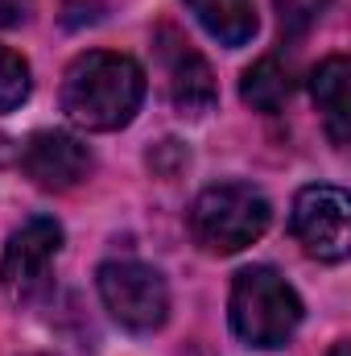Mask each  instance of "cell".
Listing matches in <instances>:
<instances>
[{
	"label": "cell",
	"mask_w": 351,
	"mask_h": 356,
	"mask_svg": "<svg viewBox=\"0 0 351 356\" xmlns=\"http://www.w3.org/2000/svg\"><path fill=\"white\" fill-rule=\"evenodd\" d=\"M331 356H351V344H348V340H339V344L331 348Z\"/></svg>",
	"instance_id": "obj_17"
},
{
	"label": "cell",
	"mask_w": 351,
	"mask_h": 356,
	"mask_svg": "<svg viewBox=\"0 0 351 356\" xmlns=\"http://www.w3.org/2000/svg\"><path fill=\"white\" fill-rule=\"evenodd\" d=\"M62 253V224L50 216H33L25 220L8 245H4V261H0V290L8 302L25 307L33 298L46 294L50 286V269Z\"/></svg>",
	"instance_id": "obj_5"
},
{
	"label": "cell",
	"mask_w": 351,
	"mask_h": 356,
	"mask_svg": "<svg viewBox=\"0 0 351 356\" xmlns=\"http://www.w3.org/2000/svg\"><path fill=\"white\" fill-rule=\"evenodd\" d=\"M198 25L223 46H248L257 38V4L252 0H186Z\"/></svg>",
	"instance_id": "obj_10"
},
{
	"label": "cell",
	"mask_w": 351,
	"mask_h": 356,
	"mask_svg": "<svg viewBox=\"0 0 351 356\" xmlns=\"http://www.w3.org/2000/svg\"><path fill=\"white\" fill-rule=\"evenodd\" d=\"M21 149H12V141L8 137H0V162H8V158H17Z\"/></svg>",
	"instance_id": "obj_16"
},
{
	"label": "cell",
	"mask_w": 351,
	"mask_h": 356,
	"mask_svg": "<svg viewBox=\"0 0 351 356\" xmlns=\"http://www.w3.org/2000/svg\"><path fill=\"white\" fill-rule=\"evenodd\" d=\"M273 220V207L257 186L248 182H219L207 186L190 207V232L207 253L232 257L257 245Z\"/></svg>",
	"instance_id": "obj_3"
},
{
	"label": "cell",
	"mask_w": 351,
	"mask_h": 356,
	"mask_svg": "<svg viewBox=\"0 0 351 356\" xmlns=\"http://www.w3.org/2000/svg\"><path fill=\"white\" fill-rule=\"evenodd\" d=\"M29 17V0H0V25H17Z\"/></svg>",
	"instance_id": "obj_15"
},
{
	"label": "cell",
	"mask_w": 351,
	"mask_h": 356,
	"mask_svg": "<svg viewBox=\"0 0 351 356\" xmlns=\"http://www.w3.org/2000/svg\"><path fill=\"white\" fill-rule=\"evenodd\" d=\"M17 162L42 191H71L91 175V149L75 133H58V129L33 133L17 154Z\"/></svg>",
	"instance_id": "obj_8"
},
{
	"label": "cell",
	"mask_w": 351,
	"mask_h": 356,
	"mask_svg": "<svg viewBox=\"0 0 351 356\" xmlns=\"http://www.w3.org/2000/svg\"><path fill=\"white\" fill-rule=\"evenodd\" d=\"M29 88H33V79H29V63H25L17 50L0 46V112L21 108V104L29 99Z\"/></svg>",
	"instance_id": "obj_12"
},
{
	"label": "cell",
	"mask_w": 351,
	"mask_h": 356,
	"mask_svg": "<svg viewBox=\"0 0 351 356\" xmlns=\"http://www.w3.org/2000/svg\"><path fill=\"white\" fill-rule=\"evenodd\" d=\"M228 315L248 348H285L302 323V298L273 266H252L236 273Z\"/></svg>",
	"instance_id": "obj_2"
},
{
	"label": "cell",
	"mask_w": 351,
	"mask_h": 356,
	"mask_svg": "<svg viewBox=\"0 0 351 356\" xmlns=\"http://www.w3.org/2000/svg\"><path fill=\"white\" fill-rule=\"evenodd\" d=\"M103 8V0H67V25H83V21H95Z\"/></svg>",
	"instance_id": "obj_14"
},
{
	"label": "cell",
	"mask_w": 351,
	"mask_h": 356,
	"mask_svg": "<svg viewBox=\"0 0 351 356\" xmlns=\"http://www.w3.org/2000/svg\"><path fill=\"white\" fill-rule=\"evenodd\" d=\"M95 286L112 319L128 332H157L170 315V286L153 266L103 261L95 273Z\"/></svg>",
	"instance_id": "obj_4"
},
{
	"label": "cell",
	"mask_w": 351,
	"mask_h": 356,
	"mask_svg": "<svg viewBox=\"0 0 351 356\" xmlns=\"http://www.w3.org/2000/svg\"><path fill=\"white\" fill-rule=\"evenodd\" d=\"M323 4L327 0H277V13H281V29L289 38L306 33L318 17H323Z\"/></svg>",
	"instance_id": "obj_13"
},
{
	"label": "cell",
	"mask_w": 351,
	"mask_h": 356,
	"mask_svg": "<svg viewBox=\"0 0 351 356\" xmlns=\"http://www.w3.org/2000/svg\"><path fill=\"white\" fill-rule=\"evenodd\" d=\"M289 91H293V79H289V71L277 58H257L240 75V99L252 112H281L285 99H289Z\"/></svg>",
	"instance_id": "obj_11"
},
{
	"label": "cell",
	"mask_w": 351,
	"mask_h": 356,
	"mask_svg": "<svg viewBox=\"0 0 351 356\" xmlns=\"http://www.w3.org/2000/svg\"><path fill=\"white\" fill-rule=\"evenodd\" d=\"M289 232L318 261H343L351 253V199L348 191L314 182L302 186L289 211Z\"/></svg>",
	"instance_id": "obj_6"
},
{
	"label": "cell",
	"mask_w": 351,
	"mask_h": 356,
	"mask_svg": "<svg viewBox=\"0 0 351 356\" xmlns=\"http://www.w3.org/2000/svg\"><path fill=\"white\" fill-rule=\"evenodd\" d=\"M29 356H46V353H29Z\"/></svg>",
	"instance_id": "obj_18"
},
{
	"label": "cell",
	"mask_w": 351,
	"mask_h": 356,
	"mask_svg": "<svg viewBox=\"0 0 351 356\" xmlns=\"http://www.w3.org/2000/svg\"><path fill=\"white\" fill-rule=\"evenodd\" d=\"M157 50H162V63H166V75H170V99L182 116H207L219 99L215 88V75L207 67V58L178 33L174 25H162L157 29Z\"/></svg>",
	"instance_id": "obj_7"
},
{
	"label": "cell",
	"mask_w": 351,
	"mask_h": 356,
	"mask_svg": "<svg viewBox=\"0 0 351 356\" xmlns=\"http://www.w3.org/2000/svg\"><path fill=\"white\" fill-rule=\"evenodd\" d=\"M145 99V71L128 54L87 50L67 67L62 79V112L87 133L124 129Z\"/></svg>",
	"instance_id": "obj_1"
},
{
	"label": "cell",
	"mask_w": 351,
	"mask_h": 356,
	"mask_svg": "<svg viewBox=\"0 0 351 356\" xmlns=\"http://www.w3.org/2000/svg\"><path fill=\"white\" fill-rule=\"evenodd\" d=\"M310 95L323 112V124H327V137L343 149L351 141V67L343 54H331L314 67L310 75Z\"/></svg>",
	"instance_id": "obj_9"
}]
</instances>
